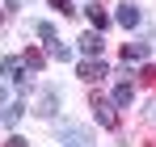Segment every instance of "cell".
I'll return each instance as SVG.
<instances>
[{
	"mask_svg": "<svg viewBox=\"0 0 156 147\" xmlns=\"http://www.w3.org/2000/svg\"><path fill=\"white\" fill-rule=\"evenodd\" d=\"M55 109H59V93H55V88H42V93H38V105H34V114H38V118H51Z\"/></svg>",
	"mask_w": 156,
	"mask_h": 147,
	"instance_id": "cell-3",
	"label": "cell"
},
{
	"mask_svg": "<svg viewBox=\"0 0 156 147\" xmlns=\"http://www.w3.org/2000/svg\"><path fill=\"white\" fill-rule=\"evenodd\" d=\"M114 21L122 25V29H135V25L144 21V13H139V4H122V9L114 13Z\"/></svg>",
	"mask_w": 156,
	"mask_h": 147,
	"instance_id": "cell-5",
	"label": "cell"
},
{
	"mask_svg": "<svg viewBox=\"0 0 156 147\" xmlns=\"http://www.w3.org/2000/svg\"><path fill=\"white\" fill-rule=\"evenodd\" d=\"M4 101H9V88H4V84H0V105H4Z\"/></svg>",
	"mask_w": 156,
	"mask_h": 147,
	"instance_id": "cell-19",
	"label": "cell"
},
{
	"mask_svg": "<svg viewBox=\"0 0 156 147\" xmlns=\"http://www.w3.org/2000/svg\"><path fill=\"white\" fill-rule=\"evenodd\" d=\"M34 29H38V38H42L47 46H55V42H59V34H55V25H51V21H38Z\"/></svg>",
	"mask_w": 156,
	"mask_h": 147,
	"instance_id": "cell-11",
	"label": "cell"
},
{
	"mask_svg": "<svg viewBox=\"0 0 156 147\" xmlns=\"http://www.w3.org/2000/svg\"><path fill=\"white\" fill-rule=\"evenodd\" d=\"M21 63H26V72H42V50H21Z\"/></svg>",
	"mask_w": 156,
	"mask_h": 147,
	"instance_id": "cell-10",
	"label": "cell"
},
{
	"mask_svg": "<svg viewBox=\"0 0 156 147\" xmlns=\"http://www.w3.org/2000/svg\"><path fill=\"white\" fill-rule=\"evenodd\" d=\"M76 76L84 80V84H97V80H105V63L101 59H84V63L76 67Z\"/></svg>",
	"mask_w": 156,
	"mask_h": 147,
	"instance_id": "cell-2",
	"label": "cell"
},
{
	"mask_svg": "<svg viewBox=\"0 0 156 147\" xmlns=\"http://www.w3.org/2000/svg\"><path fill=\"white\" fill-rule=\"evenodd\" d=\"M139 80H148V84H156V67H144V72H139Z\"/></svg>",
	"mask_w": 156,
	"mask_h": 147,
	"instance_id": "cell-17",
	"label": "cell"
},
{
	"mask_svg": "<svg viewBox=\"0 0 156 147\" xmlns=\"http://www.w3.org/2000/svg\"><path fill=\"white\" fill-rule=\"evenodd\" d=\"M55 9H59V13H76V9H72V0H51Z\"/></svg>",
	"mask_w": 156,
	"mask_h": 147,
	"instance_id": "cell-15",
	"label": "cell"
},
{
	"mask_svg": "<svg viewBox=\"0 0 156 147\" xmlns=\"http://www.w3.org/2000/svg\"><path fill=\"white\" fill-rule=\"evenodd\" d=\"M4 147H26V139H21V135H9V139H4Z\"/></svg>",
	"mask_w": 156,
	"mask_h": 147,
	"instance_id": "cell-16",
	"label": "cell"
},
{
	"mask_svg": "<svg viewBox=\"0 0 156 147\" xmlns=\"http://www.w3.org/2000/svg\"><path fill=\"white\" fill-rule=\"evenodd\" d=\"M89 21H93V29L101 34L105 25H110V17H105V9H97V4H89Z\"/></svg>",
	"mask_w": 156,
	"mask_h": 147,
	"instance_id": "cell-12",
	"label": "cell"
},
{
	"mask_svg": "<svg viewBox=\"0 0 156 147\" xmlns=\"http://www.w3.org/2000/svg\"><path fill=\"white\" fill-rule=\"evenodd\" d=\"M0 72H4V80H9V84L26 88V63H21L17 55H4V59H0Z\"/></svg>",
	"mask_w": 156,
	"mask_h": 147,
	"instance_id": "cell-1",
	"label": "cell"
},
{
	"mask_svg": "<svg viewBox=\"0 0 156 147\" xmlns=\"http://www.w3.org/2000/svg\"><path fill=\"white\" fill-rule=\"evenodd\" d=\"M17 114H21V101H13V105L0 114V122H4V126H13V122H17Z\"/></svg>",
	"mask_w": 156,
	"mask_h": 147,
	"instance_id": "cell-14",
	"label": "cell"
},
{
	"mask_svg": "<svg viewBox=\"0 0 156 147\" xmlns=\"http://www.w3.org/2000/svg\"><path fill=\"white\" fill-rule=\"evenodd\" d=\"M93 109H97V126H105V130H118V109H114V101H97Z\"/></svg>",
	"mask_w": 156,
	"mask_h": 147,
	"instance_id": "cell-4",
	"label": "cell"
},
{
	"mask_svg": "<svg viewBox=\"0 0 156 147\" xmlns=\"http://www.w3.org/2000/svg\"><path fill=\"white\" fill-rule=\"evenodd\" d=\"M131 97H135V88H131V80H118V84H114V97H110V101H114V105H127Z\"/></svg>",
	"mask_w": 156,
	"mask_h": 147,
	"instance_id": "cell-9",
	"label": "cell"
},
{
	"mask_svg": "<svg viewBox=\"0 0 156 147\" xmlns=\"http://www.w3.org/2000/svg\"><path fill=\"white\" fill-rule=\"evenodd\" d=\"M47 55H51L55 63H68V59H72V46H68V42H55V46H47Z\"/></svg>",
	"mask_w": 156,
	"mask_h": 147,
	"instance_id": "cell-13",
	"label": "cell"
},
{
	"mask_svg": "<svg viewBox=\"0 0 156 147\" xmlns=\"http://www.w3.org/2000/svg\"><path fill=\"white\" fill-rule=\"evenodd\" d=\"M63 143L68 147H93V135L80 130V126H63Z\"/></svg>",
	"mask_w": 156,
	"mask_h": 147,
	"instance_id": "cell-7",
	"label": "cell"
},
{
	"mask_svg": "<svg viewBox=\"0 0 156 147\" xmlns=\"http://www.w3.org/2000/svg\"><path fill=\"white\" fill-rule=\"evenodd\" d=\"M148 42H139V38H135V42H127V46H122V59H135V63H139V59H148Z\"/></svg>",
	"mask_w": 156,
	"mask_h": 147,
	"instance_id": "cell-8",
	"label": "cell"
},
{
	"mask_svg": "<svg viewBox=\"0 0 156 147\" xmlns=\"http://www.w3.org/2000/svg\"><path fill=\"white\" fill-rule=\"evenodd\" d=\"M80 55H84V59H97V55H101V34H97V29H93V34H89V29L80 34Z\"/></svg>",
	"mask_w": 156,
	"mask_h": 147,
	"instance_id": "cell-6",
	"label": "cell"
},
{
	"mask_svg": "<svg viewBox=\"0 0 156 147\" xmlns=\"http://www.w3.org/2000/svg\"><path fill=\"white\" fill-rule=\"evenodd\" d=\"M148 118H156V97H152V101H148Z\"/></svg>",
	"mask_w": 156,
	"mask_h": 147,
	"instance_id": "cell-18",
	"label": "cell"
}]
</instances>
